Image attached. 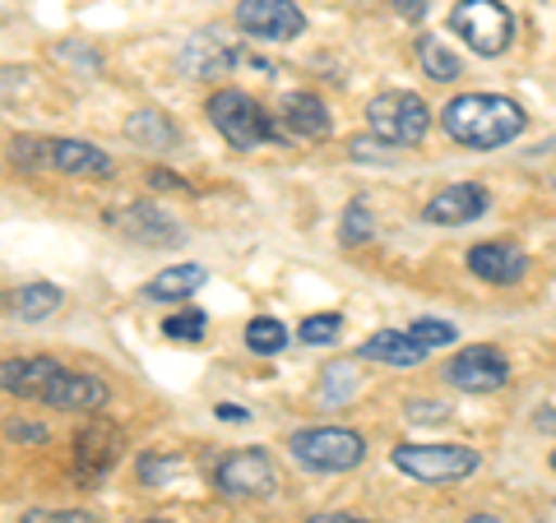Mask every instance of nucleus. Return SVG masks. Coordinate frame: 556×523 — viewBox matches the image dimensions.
I'll return each mask as SVG.
<instances>
[{
  "instance_id": "c85d7f7f",
  "label": "nucleus",
  "mask_w": 556,
  "mask_h": 523,
  "mask_svg": "<svg viewBox=\"0 0 556 523\" xmlns=\"http://www.w3.org/2000/svg\"><path fill=\"white\" fill-rule=\"evenodd\" d=\"M413 334L422 339L427 347H445V343H455V339H459V329L450 324V320H417V324H413Z\"/></svg>"
},
{
  "instance_id": "a19ab883",
  "label": "nucleus",
  "mask_w": 556,
  "mask_h": 523,
  "mask_svg": "<svg viewBox=\"0 0 556 523\" xmlns=\"http://www.w3.org/2000/svg\"><path fill=\"white\" fill-rule=\"evenodd\" d=\"M533 422L543 426V431H556V412H543V417H533Z\"/></svg>"
},
{
  "instance_id": "c756f323",
  "label": "nucleus",
  "mask_w": 556,
  "mask_h": 523,
  "mask_svg": "<svg viewBox=\"0 0 556 523\" xmlns=\"http://www.w3.org/2000/svg\"><path fill=\"white\" fill-rule=\"evenodd\" d=\"M172 473H177V459H167V455H144L139 459V482H149V486H163Z\"/></svg>"
},
{
  "instance_id": "2f4dec72",
  "label": "nucleus",
  "mask_w": 556,
  "mask_h": 523,
  "mask_svg": "<svg viewBox=\"0 0 556 523\" xmlns=\"http://www.w3.org/2000/svg\"><path fill=\"white\" fill-rule=\"evenodd\" d=\"M348 390H353V366H329L325 371V398H343Z\"/></svg>"
},
{
  "instance_id": "423d86ee",
  "label": "nucleus",
  "mask_w": 556,
  "mask_h": 523,
  "mask_svg": "<svg viewBox=\"0 0 556 523\" xmlns=\"http://www.w3.org/2000/svg\"><path fill=\"white\" fill-rule=\"evenodd\" d=\"M450 28L464 38L468 51L478 56H501L515 38V14L501 5V0H459L450 10Z\"/></svg>"
},
{
  "instance_id": "9b49d317",
  "label": "nucleus",
  "mask_w": 556,
  "mask_h": 523,
  "mask_svg": "<svg viewBox=\"0 0 556 523\" xmlns=\"http://www.w3.org/2000/svg\"><path fill=\"white\" fill-rule=\"evenodd\" d=\"M65 366L51 357H10L0 361V390L14 398H33V404H47L51 390H56Z\"/></svg>"
},
{
  "instance_id": "20e7f679",
  "label": "nucleus",
  "mask_w": 556,
  "mask_h": 523,
  "mask_svg": "<svg viewBox=\"0 0 556 523\" xmlns=\"http://www.w3.org/2000/svg\"><path fill=\"white\" fill-rule=\"evenodd\" d=\"M390 463L399 468L404 477L413 482H427V486H450V482H464L478 473V449L473 445H399Z\"/></svg>"
},
{
  "instance_id": "f3484780",
  "label": "nucleus",
  "mask_w": 556,
  "mask_h": 523,
  "mask_svg": "<svg viewBox=\"0 0 556 523\" xmlns=\"http://www.w3.org/2000/svg\"><path fill=\"white\" fill-rule=\"evenodd\" d=\"M51 171L65 177H112V158L89 139H51Z\"/></svg>"
},
{
  "instance_id": "f704fd0d",
  "label": "nucleus",
  "mask_w": 556,
  "mask_h": 523,
  "mask_svg": "<svg viewBox=\"0 0 556 523\" xmlns=\"http://www.w3.org/2000/svg\"><path fill=\"white\" fill-rule=\"evenodd\" d=\"M24 79H28V69H0V107H5L10 98H20Z\"/></svg>"
},
{
  "instance_id": "7c9ffc66",
  "label": "nucleus",
  "mask_w": 556,
  "mask_h": 523,
  "mask_svg": "<svg viewBox=\"0 0 556 523\" xmlns=\"http://www.w3.org/2000/svg\"><path fill=\"white\" fill-rule=\"evenodd\" d=\"M24 523H98V519L84 510H28Z\"/></svg>"
},
{
  "instance_id": "a878e982",
  "label": "nucleus",
  "mask_w": 556,
  "mask_h": 523,
  "mask_svg": "<svg viewBox=\"0 0 556 523\" xmlns=\"http://www.w3.org/2000/svg\"><path fill=\"white\" fill-rule=\"evenodd\" d=\"M204 329H208L204 310H177V316H167V320H163V334H167V339H177V343H200V339H204Z\"/></svg>"
},
{
  "instance_id": "393cba45",
  "label": "nucleus",
  "mask_w": 556,
  "mask_h": 523,
  "mask_svg": "<svg viewBox=\"0 0 556 523\" xmlns=\"http://www.w3.org/2000/svg\"><path fill=\"white\" fill-rule=\"evenodd\" d=\"M10 158L20 163L24 171H51V139H38V135H24L10 144Z\"/></svg>"
},
{
  "instance_id": "e433bc0d",
  "label": "nucleus",
  "mask_w": 556,
  "mask_h": 523,
  "mask_svg": "<svg viewBox=\"0 0 556 523\" xmlns=\"http://www.w3.org/2000/svg\"><path fill=\"white\" fill-rule=\"evenodd\" d=\"M408 417H413V422H427V417H431V422H445V408L441 404H408Z\"/></svg>"
},
{
  "instance_id": "5701e85b",
  "label": "nucleus",
  "mask_w": 556,
  "mask_h": 523,
  "mask_svg": "<svg viewBox=\"0 0 556 523\" xmlns=\"http://www.w3.org/2000/svg\"><path fill=\"white\" fill-rule=\"evenodd\" d=\"M417 61H422V69H427V75L437 79V84H455V79L464 75L459 56H455V51H450L441 38H431V33H427L422 42H417Z\"/></svg>"
},
{
  "instance_id": "cd10ccee",
  "label": "nucleus",
  "mask_w": 556,
  "mask_h": 523,
  "mask_svg": "<svg viewBox=\"0 0 556 523\" xmlns=\"http://www.w3.org/2000/svg\"><path fill=\"white\" fill-rule=\"evenodd\" d=\"M339 329H343V320L339 316H311V320H302V329H298V334H302V343H311V347H325V343H334L339 339Z\"/></svg>"
},
{
  "instance_id": "9d476101",
  "label": "nucleus",
  "mask_w": 556,
  "mask_h": 523,
  "mask_svg": "<svg viewBox=\"0 0 556 523\" xmlns=\"http://www.w3.org/2000/svg\"><path fill=\"white\" fill-rule=\"evenodd\" d=\"M445 380L455 390H464V394H492V390H501L510 380V361L501 357L496 347L473 343L445 366Z\"/></svg>"
},
{
  "instance_id": "2eb2a0df",
  "label": "nucleus",
  "mask_w": 556,
  "mask_h": 523,
  "mask_svg": "<svg viewBox=\"0 0 556 523\" xmlns=\"http://www.w3.org/2000/svg\"><path fill=\"white\" fill-rule=\"evenodd\" d=\"M247 61V51H237L218 38V33H195V38L186 42L181 51V69L186 75H195V79H214V75H228L232 65Z\"/></svg>"
},
{
  "instance_id": "473e14b6",
  "label": "nucleus",
  "mask_w": 556,
  "mask_h": 523,
  "mask_svg": "<svg viewBox=\"0 0 556 523\" xmlns=\"http://www.w3.org/2000/svg\"><path fill=\"white\" fill-rule=\"evenodd\" d=\"M10 441H24V445H47V426L38 422H24V417H14V422L5 426Z\"/></svg>"
},
{
  "instance_id": "4be33fe9",
  "label": "nucleus",
  "mask_w": 556,
  "mask_h": 523,
  "mask_svg": "<svg viewBox=\"0 0 556 523\" xmlns=\"http://www.w3.org/2000/svg\"><path fill=\"white\" fill-rule=\"evenodd\" d=\"M65 302V292L56 283H24L20 292H14V316L20 320H47V316H56Z\"/></svg>"
},
{
  "instance_id": "0eeeda50",
  "label": "nucleus",
  "mask_w": 556,
  "mask_h": 523,
  "mask_svg": "<svg viewBox=\"0 0 556 523\" xmlns=\"http://www.w3.org/2000/svg\"><path fill=\"white\" fill-rule=\"evenodd\" d=\"M121 455H126V431L116 422H108V417H93V422L79 426V435H75L70 473H75L79 486H98L121 463Z\"/></svg>"
},
{
  "instance_id": "c9c22d12",
  "label": "nucleus",
  "mask_w": 556,
  "mask_h": 523,
  "mask_svg": "<svg viewBox=\"0 0 556 523\" xmlns=\"http://www.w3.org/2000/svg\"><path fill=\"white\" fill-rule=\"evenodd\" d=\"M149 186H159V190H190V186L177 177V171H163V167L149 171Z\"/></svg>"
},
{
  "instance_id": "6ab92c4d",
  "label": "nucleus",
  "mask_w": 556,
  "mask_h": 523,
  "mask_svg": "<svg viewBox=\"0 0 556 523\" xmlns=\"http://www.w3.org/2000/svg\"><path fill=\"white\" fill-rule=\"evenodd\" d=\"M283 126L292 135H302V139H325L329 130H334V120H329V107L316 98V93H288L283 98Z\"/></svg>"
},
{
  "instance_id": "4468645a",
  "label": "nucleus",
  "mask_w": 556,
  "mask_h": 523,
  "mask_svg": "<svg viewBox=\"0 0 556 523\" xmlns=\"http://www.w3.org/2000/svg\"><path fill=\"white\" fill-rule=\"evenodd\" d=\"M482 214H486V190L473 181H455L437 200H427V222H437V228H459V222H473Z\"/></svg>"
},
{
  "instance_id": "4c0bfd02",
  "label": "nucleus",
  "mask_w": 556,
  "mask_h": 523,
  "mask_svg": "<svg viewBox=\"0 0 556 523\" xmlns=\"http://www.w3.org/2000/svg\"><path fill=\"white\" fill-rule=\"evenodd\" d=\"M394 10L404 14V20H427V10H431V0H394Z\"/></svg>"
},
{
  "instance_id": "412c9836",
  "label": "nucleus",
  "mask_w": 556,
  "mask_h": 523,
  "mask_svg": "<svg viewBox=\"0 0 556 523\" xmlns=\"http://www.w3.org/2000/svg\"><path fill=\"white\" fill-rule=\"evenodd\" d=\"M126 135L135 139L139 149H159V153H177V149H181L177 126H172V120H167L163 112H153V107L135 112V116L126 120Z\"/></svg>"
},
{
  "instance_id": "58836bf2",
  "label": "nucleus",
  "mask_w": 556,
  "mask_h": 523,
  "mask_svg": "<svg viewBox=\"0 0 556 523\" xmlns=\"http://www.w3.org/2000/svg\"><path fill=\"white\" fill-rule=\"evenodd\" d=\"M218 422H251V408H237V404H218Z\"/></svg>"
},
{
  "instance_id": "39448f33",
  "label": "nucleus",
  "mask_w": 556,
  "mask_h": 523,
  "mask_svg": "<svg viewBox=\"0 0 556 523\" xmlns=\"http://www.w3.org/2000/svg\"><path fill=\"white\" fill-rule=\"evenodd\" d=\"M367 120H371V135H376V139H386V144H399V149L422 144L427 130H431L427 102L417 98V93H404V89L376 93V98L367 102Z\"/></svg>"
},
{
  "instance_id": "ea45409f",
  "label": "nucleus",
  "mask_w": 556,
  "mask_h": 523,
  "mask_svg": "<svg viewBox=\"0 0 556 523\" xmlns=\"http://www.w3.org/2000/svg\"><path fill=\"white\" fill-rule=\"evenodd\" d=\"M306 523H367V519H357V514H311Z\"/></svg>"
},
{
  "instance_id": "1a4fd4ad",
  "label": "nucleus",
  "mask_w": 556,
  "mask_h": 523,
  "mask_svg": "<svg viewBox=\"0 0 556 523\" xmlns=\"http://www.w3.org/2000/svg\"><path fill=\"white\" fill-rule=\"evenodd\" d=\"M237 24L247 38L260 42H292L306 33V14L292 0H241L237 5Z\"/></svg>"
},
{
  "instance_id": "f03ea898",
  "label": "nucleus",
  "mask_w": 556,
  "mask_h": 523,
  "mask_svg": "<svg viewBox=\"0 0 556 523\" xmlns=\"http://www.w3.org/2000/svg\"><path fill=\"white\" fill-rule=\"evenodd\" d=\"M208 120H214V130L228 139L232 149L251 153L260 144H283V130H278V120L260 107L255 98H247L241 89H218L208 98Z\"/></svg>"
},
{
  "instance_id": "bb28decb",
  "label": "nucleus",
  "mask_w": 556,
  "mask_h": 523,
  "mask_svg": "<svg viewBox=\"0 0 556 523\" xmlns=\"http://www.w3.org/2000/svg\"><path fill=\"white\" fill-rule=\"evenodd\" d=\"M371 208L362 204V200H353L343 208V246H362V241H371Z\"/></svg>"
},
{
  "instance_id": "7ed1b4c3",
  "label": "nucleus",
  "mask_w": 556,
  "mask_h": 523,
  "mask_svg": "<svg viewBox=\"0 0 556 523\" xmlns=\"http://www.w3.org/2000/svg\"><path fill=\"white\" fill-rule=\"evenodd\" d=\"M292 459H298L306 473H348L367 459V441L357 431H343V426H306V431H292Z\"/></svg>"
},
{
  "instance_id": "b1692460",
  "label": "nucleus",
  "mask_w": 556,
  "mask_h": 523,
  "mask_svg": "<svg viewBox=\"0 0 556 523\" xmlns=\"http://www.w3.org/2000/svg\"><path fill=\"white\" fill-rule=\"evenodd\" d=\"M247 347H251V353H260V357L283 353V347H288V324L274 320V316H255L247 324Z\"/></svg>"
},
{
  "instance_id": "f257e3e1",
  "label": "nucleus",
  "mask_w": 556,
  "mask_h": 523,
  "mask_svg": "<svg viewBox=\"0 0 556 523\" xmlns=\"http://www.w3.org/2000/svg\"><path fill=\"white\" fill-rule=\"evenodd\" d=\"M441 120H445V135L455 139V144L478 149V153L506 149L510 139H519L529 126L525 107H519L515 98H501V93H464V98L450 102Z\"/></svg>"
},
{
  "instance_id": "6e6552de",
  "label": "nucleus",
  "mask_w": 556,
  "mask_h": 523,
  "mask_svg": "<svg viewBox=\"0 0 556 523\" xmlns=\"http://www.w3.org/2000/svg\"><path fill=\"white\" fill-rule=\"evenodd\" d=\"M214 482L223 486L228 496H269L278 486V468L269 459V449H232V455H223L218 468H214Z\"/></svg>"
},
{
  "instance_id": "f8f14e48",
  "label": "nucleus",
  "mask_w": 556,
  "mask_h": 523,
  "mask_svg": "<svg viewBox=\"0 0 556 523\" xmlns=\"http://www.w3.org/2000/svg\"><path fill=\"white\" fill-rule=\"evenodd\" d=\"M108 222L121 237L139 241V246H177L181 241L177 218L163 214L159 204H126V208H116V214H108Z\"/></svg>"
},
{
  "instance_id": "79ce46f5",
  "label": "nucleus",
  "mask_w": 556,
  "mask_h": 523,
  "mask_svg": "<svg viewBox=\"0 0 556 523\" xmlns=\"http://www.w3.org/2000/svg\"><path fill=\"white\" fill-rule=\"evenodd\" d=\"M464 523H501L496 514H473V519H464Z\"/></svg>"
},
{
  "instance_id": "ddd939ff",
  "label": "nucleus",
  "mask_w": 556,
  "mask_h": 523,
  "mask_svg": "<svg viewBox=\"0 0 556 523\" xmlns=\"http://www.w3.org/2000/svg\"><path fill=\"white\" fill-rule=\"evenodd\" d=\"M468 273L492 288H510L529 273V255L510 246V241H478V246L468 251Z\"/></svg>"
},
{
  "instance_id": "a211bd4d",
  "label": "nucleus",
  "mask_w": 556,
  "mask_h": 523,
  "mask_svg": "<svg viewBox=\"0 0 556 523\" xmlns=\"http://www.w3.org/2000/svg\"><path fill=\"white\" fill-rule=\"evenodd\" d=\"M362 357L367 361H386V366H417L431 357V347L413 334V329H380L362 343Z\"/></svg>"
},
{
  "instance_id": "c03bdc74",
  "label": "nucleus",
  "mask_w": 556,
  "mask_h": 523,
  "mask_svg": "<svg viewBox=\"0 0 556 523\" xmlns=\"http://www.w3.org/2000/svg\"><path fill=\"white\" fill-rule=\"evenodd\" d=\"M552 468H556V449H552Z\"/></svg>"
},
{
  "instance_id": "dca6fc26",
  "label": "nucleus",
  "mask_w": 556,
  "mask_h": 523,
  "mask_svg": "<svg viewBox=\"0 0 556 523\" xmlns=\"http://www.w3.org/2000/svg\"><path fill=\"white\" fill-rule=\"evenodd\" d=\"M112 398V390H108V380H98V375H84V371H61V380H56V390H51V398H47V408H65V412H93V408H102Z\"/></svg>"
},
{
  "instance_id": "aec40b11",
  "label": "nucleus",
  "mask_w": 556,
  "mask_h": 523,
  "mask_svg": "<svg viewBox=\"0 0 556 523\" xmlns=\"http://www.w3.org/2000/svg\"><path fill=\"white\" fill-rule=\"evenodd\" d=\"M204 283H208V273L200 265H172L159 278H149V283L139 288V296H144V302H177V296L200 292Z\"/></svg>"
},
{
  "instance_id": "37998d69",
  "label": "nucleus",
  "mask_w": 556,
  "mask_h": 523,
  "mask_svg": "<svg viewBox=\"0 0 556 523\" xmlns=\"http://www.w3.org/2000/svg\"><path fill=\"white\" fill-rule=\"evenodd\" d=\"M139 523H167V519H139Z\"/></svg>"
},
{
  "instance_id": "72a5a7b5",
  "label": "nucleus",
  "mask_w": 556,
  "mask_h": 523,
  "mask_svg": "<svg viewBox=\"0 0 556 523\" xmlns=\"http://www.w3.org/2000/svg\"><path fill=\"white\" fill-rule=\"evenodd\" d=\"M380 144H386V139H353L348 153H353L357 163H390V153H380Z\"/></svg>"
}]
</instances>
